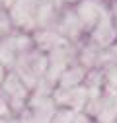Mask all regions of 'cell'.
Here are the masks:
<instances>
[{"label":"cell","instance_id":"cell-15","mask_svg":"<svg viewBox=\"0 0 117 123\" xmlns=\"http://www.w3.org/2000/svg\"><path fill=\"white\" fill-rule=\"evenodd\" d=\"M12 18H10V12L6 10H0V39L6 37L12 33Z\"/></svg>","mask_w":117,"mask_h":123},{"label":"cell","instance_id":"cell-11","mask_svg":"<svg viewBox=\"0 0 117 123\" xmlns=\"http://www.w3.org/2000/svg\"><path fill=\"white\" fill-rule=\"evenodd\" d=\"M86 72H88V68H84L82 65H72L70 68H66L64 72H63V76L58 78V88H76V86H80L82 82H84V78H86Z\"/></svg>","mask_w":117,"mask_h":123},{"label":"cell","instance_id":"cell-20","mask_svg":"<svg viewBox=\"0 0 117 123\" xmlns=\"http://www.w3.org/2000/svg\"><path fill=\"white\" fill-rule=\"evenodd\" d=\"M0 2H2L4 6H8V8H12L14 4H16V0H0Z\"/></svg>","mask_w":117,"mask_h":123},{"label":"cell","instance_id":"cell-22","mask_svg":"<svg viewBox=\"0 0 117 123\" xmlns=\"http://www.w3.org/2000/svg\"><path fill=\"white\" fill-rule=\"evenodd\" d=\"M66 2H76V0H66Z\"/></svg>","mask_w":117,"mask_h":123},{"label":"cell","instance_id":"cell-19","mask_svg":"<svg viewBox=\"0 0 117 123\" xmlns=\"http://www.w3.org/2000/svg\"><path fill=\"white\" fill-rule=\"evenodd\" d=\"M6 74H8V72H6V68L0 65V86H2V82H4V78H6Z\"/></svg>","mask_w":117,"mask_h":123},{"label":"cell","instance_id":"cell-1","mask_svg":"<svg viewBox=\"0 0 117 123\" xmlns=\"http://www.w3.org/2000/svg\"><path fill=\"white\" fill-rule=\"evenodd\" d=\"M12 72L25 84V88L29 92H31L37 86V82L47 72V55L43 51H39V49H35V47L29 49V51H25V53H22L18 57Z\"/></svg>","mask_w":117,"mask_h":123},{"label":"cell","instance_id":"cell-3","mask_svg":"<svg viewBox=\"0 0 117 123\" xmlns=\"http://www.w3.org/2000/svg\"><path fill=\"white\" fill-rule=\"evenodd\" d=\"M0 94L4 96V100H6V104L10 105L12 113L18 117L25 107H27V102H29L31 92H29V90L25 88V84L10 70V72L6 74L2 86H0Z\"/></svg>","mask_w":117,"mask_h":123},{"label":"cell","instance_id":"cell-9","mask_svg":"<svg viewBox=\"0 0 117 123\" xmlns=\"http://www.w3.org/2000/svg\"><path fill=\"white\" fill-rule=\"evenodd\" d=\"M74 12H76V16L84 27V31H92L99 20V16H101V4L98 0H82Z\"/></svg>","mask_w":117,"mask_h":123},{"label":"cell","instance_id":"cell-4","mask_svg":"<svg viewBox=\"0 0 117 123\" xmlns=\"http://www.w3.org/2000/svg\"><path fill=\"white\" fill-rule=\"evenodd\" d=\"M53 102L57 107H68V110H74L76 113L86 110L88 104V90L84 88V84L76 86V88H55L51 94Z\"/></svg>","mask_w":117,"mask_h":123},{"label":"cell","instance_id":"cell-12","mask_svg":"<svg viewBox=\"0 0 117 123\" xmlns=\"http://www.w3.org/2000/svg\"><path fill=\"white\" fill-rule=\"evenodd\" d=\"M99 53L101 49L96 43H86L84 47L78 51V65H82L84 68H98V61H99Z\"/></svg>","mask_w":117,"mask_h":123},{"label":"cell","instance_id":"cell-2","mask_svg":"<svg viewBox=\"0 0 117 123\" xmlns=\"http://www.w3.org/2000/svg\"><path fill=\"white\" fill-rule=\"evenodd\" d=\"M76 59H78V51L72 47V43L47 53V72H45L43 78H45L53 88H57L58 78L63 76V72L66 68L76 65Z\"/></svg>","mask_w":117,"mask_h":123},{"label":"cell","instance_id":"cell-17","mask_svg":"<svg viewBox=\"0 0 117 123\" xmlns=\"http://www.w3.org/2000/svg\"><path fill=\"white\" fill-rule=\"evenodd\" d=\"M0 117H6V119L14 117V113H12V110H10V105L6 104V100H4L2 94H0Z\"/></svg>","mask_w":117,"mask_h":123},{"label":"cell","instance_id":"cell-13","mask_svg":"<svg viewBox=\"0 0 117 123\" xmlns=\"http://www.w3.org/2000/svg\"><path fill=\"white\" fill-rule=\"evenodd\" d=\"M18 61V53L14 51L12 43L8 41V37H2L0 39V65H2L6 70H12L14 65Z\"/></svg>","mask_w":117,"mask_h":123},{"label":"cell","instance_id":"cell-21","mask_svg":"<svg viewBox=\"0 0 117 123\" xmlns=\"http://www.w3.org/2000/svg\"><path fill=\"white\" fill-rule=\"evenodd\" d=\"M6 123H20V119L18 117H10V119H6Z\"/></svg>","mask_w":117,"mask_h":123},{"label":"cell","instance_id":"cell-16","mask_svg":"<svg viewBox=\"0 0 117 123\" xmlns=\"http://www.w3.org/2000/svg\"><path fill=\"white\" fill-rule=\"evenodd\" d=\"M101 70H104L105 86L117 90V63H115V65H109V67H105V68H101Z\"/></svg>","mask_w":117,"mask_h":123},{"label":"cell","instance_id":"cell-18","mask_svg":"<svg viewBox=\"0 0 117 123\" xmlns=\"http://www.w3.org/2000/svg\"><path fill=\"white\" fill-rule=\"evenodd\" d=\"M72 123H96L88 113H84V111H80V113H76V117H74V121Z\"/></svg>","mask_w":117,"mask_h":123},{"label":"cell","instance_id":"cell-6","mask_svg":"<svg viewBox=\"0 0 117 123\" xmlns=\"http://www.w3.org/2000/svg\"><path fill=\"white\" fill-rule=\"evenodd\" d=\"M37 6H39V0H16V4L12 6V12H10L12 24H16L25 31L37 27V22H35Z\"/></svg>","mask_w":117,"mask_h":123},{"label":"cell","instance_id":"cell-5","mask_svg":"<svg viewBox=\"0 0 117 123\" xmlns=\"http://www.w3.org/2000/svg\"><path fill=\"white\" fill-rule=\"evenodd\" d=\"M90 39L99 49H105V47H109V45H113L117 41V27L113 24L109 10L104 8V6H101V16H99L96 27L90 31Z\"/></svg>","mask_w":117,"mask_h":123},{"label":"cell","instance_id":"cell-14","mask_svg":"<svg viewBox=\"0 0 117 123\" xmlns=\"http://www.w3.org/2000/svg\"><path fill=\"white\" fill-rule=\"evenodd\" d=\"M76 117L74 110H68V107H57V111L51 119V123H72Z\"/></svg>","mask_w":117,"mask_h":123},{"label":"cell","instance_id":"cell-8","mask_svg":"<svg viewBox=\"0 0 117 123\" xmlns=\"http://www.w3.org/2000/svg\"><path fill=\"white\" fill-rule=\"evenodd\" d=\"M31 39H33V45H35V49H39V51H43V53H51V51H55V49H58V47H64V45H70L61 33H57L55 29H49V27H41L39 31H35L33 35H31Z\"/></svg>","mask_w":117,"mask_h":123},{"label":"cell","instance_id":"cell-10","mask_svg":"<svg viewBox=\"0 0 117 123\" xmlns=\"http://www.w3.org/2000/svg\"><path fill=\"white\" fill-rule=\"evenodd\" d=\"M57 33H61L66 41L70 39H78V35L84 31V27L76 16V12H72V10H64L61 16H58V27L55 29Z\"/></svg>","mask_w":117,"mask_h":123},{"label":"cell","instance_id":"cell-7","mask_svg":"<svg viewBox=\"0 0 117 123\" xmlns=\"http://www.w3.org/2000/svg\"><path fill=\"white\" fill-rule=\"evenodd\" d=\"M94 121L96 123H117V90L115 88L104 86V96L99 100Z\"/></svg>","mask_w":117,"mask_h":123}]
</instances>
